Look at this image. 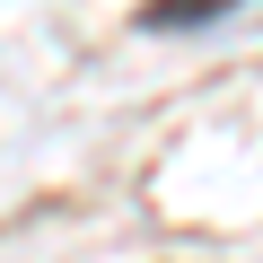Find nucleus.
<instances>
[{
  "instance_id": "1",
  "label": "nucleus",
  "mask_w": 263,
  "mask_h": 263,
  "mask_svg": "<svg viewBox=\"0 0 263 263\" xmlns=\"http://www.w3.org/2000/svg\"><path fill=\"white\" fill-rule=\"evenodd\" d=\"M228 9H246V0H149L141 27H149V35H193V27H219Z\"/></svg>"
}]
</instances>
